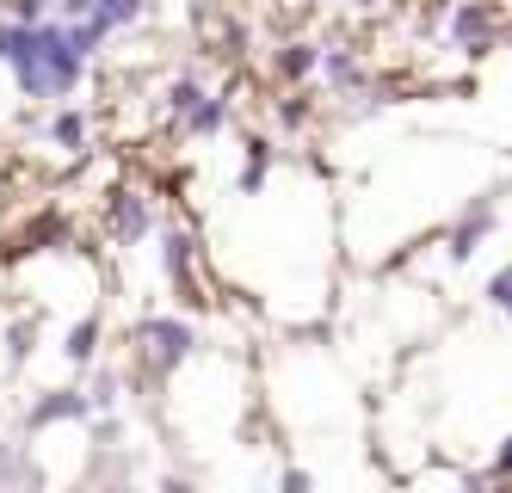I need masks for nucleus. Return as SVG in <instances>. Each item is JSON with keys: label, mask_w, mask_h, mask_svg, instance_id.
<instances>
[{"label": "nucleus", "mask_w": 512, "mask_h": 493, "mask_svg": "<svg viewBox=\"0 0 512 493\" xmlns=\"http://www.w3.org/2000/svg\"><path fill=\"white\" fill-rule=\"evenodd\" d=\"M7 74L19 99L31 105H68L87 81V56L75 50V37H68V19H38V25H19L13 31V56H7Z\"/></svg>", "instance_id": "obj_1"}, {"label": "nucleus", "mask_w": 512, "mask_h": 493, "mask_svg": "<svg viewBox=\"0 0 512 493\" xmlns=\"http://www.w3.org/2000/svg\"><path fill=\"white\" fill-rule=\"evenodd\" d=\"M192 346H198V333L186 321H173V315H155V321L136 327V352H142V364H149L155 376H167L173 364H186Z\"/></svg>", "instance_id": "obj_2"}, {"label": "nucleus", "mask_w": 512, "mask_h": 493, "mask_svg": "<svg viewBox=\"0 0 512 493\" xmlns=\"http://www.w3.org/2000/svg\"><path fill=\"white\" fill-rule=\"evenodd\" d=\"M87 420H93V401H87V389H75V383L44 389L38 401L25 407V432H31V438L50 432V426H87Z\"/></svg>", "instance_id": "obj_3"}, {"label": "nucleus", "mask_w": 512, "mask_h": 493, "mask_svg": "<svg viewBox=\"0 0 512 493\" xmlns=\"http://www.w3.org/2000/svg\"><path fill=\"white\" fill-rule=\"evenodd\" d=\"M155 229V210H149V198H136V192H118L112 198V235L130 247V241H142Z\"/></svg>", "instance_id": "obj_4"}, {"label": "nucleus", "mask_w": 512, "mask_h": 493, "mask_svg": "<svg viewBox=\"0 0 512 493\" xmlns=\"http://www.w3.org/2000/svg\"><path fill=\"white\" fill-rule=\"evenodd\" d=\"M44 142L62 148V155H81V148H87V111H75V105H50Z\"/></svg>", "instance_id": "obj_5"}, {"label": "nucleus", "mask_w": 512, "mask_h": 493, "mask_svg": "<svg viewBox=\"0 0 512 493\" xmlns=\"http://www.w3.org/2000/svg\"><path fill=\"white\" fill-rule=\"evenodd\" d=\"M99 333H105L99 315H81L75 327L62 333V358H68V364H93V358H99Z\"/></svg>", "instance_id": "obj_6"}, {"label": "nucleus", "mask_w": 512, "mask_h": 493, "mask_svg": "<svg viewBox=\"0 0 512 493\" xmlns=\"http://www.w3.org/2000/svg\"><path fill=\"white\" fill-rule=\"evenodd\" d=\"M38 481H44V469L25 457V444L0 438V487H38Z\"/></svg>", "instance_id": "obj_7"}, {"label": "nucleus", "mask_w": 512, "mask_h": 493, "mask_svg": "<svg viewBox=\"0 0 512 493\" xmlns=\"http://www.w3.org/2000/svg\"><path fill=\"white\" fill-rule=\"evenodd\" d=\"M223 124H229V105H223V99H210V93L186 111V118H179V130H186V136H216Z\"/></svg>", "instance_id": "obj_8"}, {"label": "nucleus", "mask_w": 512, "mask_h": 493, "mask_svg": "<svg viewBox=\"0 0 512 493\" xmlns=\"http://www.w3.org/2000/svg\"><path fill=\"white\" fill-rule=\"evenodd\" d=\"M38 327H44L38 315H19V321H7V364H13V370H19L31 352H38Z\"/></svg>", "instance_id": "obj_9"}, {"label": "nucleus", "mask_w": 512, "mask_h": 493, "mask_svg": "<svg viewBox=\"0 0 512 493\" xmlns=\"http://www.w3.org/2000/svg\"><path fill=\"white\" fill-rule=\"evenodd\" d=\"M142 13H149V0H93V19L112 31V37H118L124 25H136Z\"/></svg>", "instance_id": "obj_10"}, {"label": "nucleus", "mask_w": 512, "mask_h": 493, "mask_svg": "<svg viewBox=\"0 0 512 493\" xmlns=\"http://www.w3.org/2000/svg\"><path fill=\"white\" fill-rule=\"evenodd\" d=\"M161 265H167L173 284H186V272H192V235H167L161 241Z\"/></svg>", "instance_id": "obj_11"}, {"label": "nucleus", "mask_w": 512, "mask_h": 493, "mask_svg": "<svg viewBox=\"0 0 512 493\" xmlns=\"http://www.w3.org/2000/svg\"><path fill=\"white\" fill-rule=\"evenodd\" d=\"M278 68H284V81H309V74L321 68V50H315V44H290V50L278 56Z\"/></svg>", "instance_id": "obj_12"}, {"label": "nucleus", "mask_w": 512, "mask_h": 493, "mask_svg": "<svg viewBox=\"0 0 512 493\" xmlns=\"http://www.w3.org/2000/svg\"><path fill=\"white\" fill-rule=\"evenodd\" d=\"M87 401H93V413H112V407H118V376L99 370L93 383H87Z\"/></svg>", "instance_id": "obj_13"}, {"label": "nucleus", "mask_w": 512, "mask_h": 493, "mask_svg": "<svg viewBox=\"0 0 512 493\" xmlns=\"http://www.w3.org/2000/svg\"><path fill=\"white\" fill-rule=\"evenodd\" d=\"M0 13L19 25H38V19H50V0H0Z\"/></svg>", "instance_id": "obj_14"}, {"label": "nucleus", "mask_w": 512, "mask_h": 493, "mask_svg": "<svg viewBox=\"0 0 512 493\" xmlns=\"http://www.w3.org/2000/svg\"><path fill=\"white\" fill-rule=\"evenodd\" d=\"M321 68H327V81H334V87H352V81H358V62H352L346 50H334V56H321Z\"/></svg>", "instance_id": "obj_15"}, {"label": "nucleus", "mask_w": 512, "mask_h": 493, "mask_svg": "<svg viewBox=\"0 0 512 493\" xmlns=\"http://www.w3.org/2000/svg\"><path fill=\"white\" fill-rule=\"evenodd\" d=\"M50 13H56V19H87L93 0H50Z\"/></svg>", "instance_id": "obj_16"}, {"label": "nucleus", "mask_w": 512, "mask_h": 493, "mask_svg": "<svg viewBox=\"0 0 512 493\" xmlns=\"http://www.w3.org/2000/svg\"><path fill=\"white\" fill-rule=\"evenodd\" d=\"M13 31H19V19H7V13H0V62L13 56Z\"/></svg>", "instance_id": "obj_17"}, {"label": "nucleus", "mask_w": 512, "mask_h": 493, "mask_svg": "<svg viewBox=\"0 0 512 493\" xmlns=\"http://www.w3.org/2000/svg\"><path fill=\"white\" fill-rule=\"evenodd\" d=\"M494 302H506V309H512V272H500V278H494Z\"/></svg>", "instance_id": "obj_18"}]
</instances>
